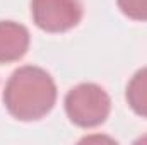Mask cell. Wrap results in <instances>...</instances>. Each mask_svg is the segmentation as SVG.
Instances as JSON below:
<instances>
[{"label": "cell", "mask_w": 147, "mask_h": 145, "mask_svg": "<svg viewBox=\"0 0 147 145\" xmlns=\"http://www.w3.org/2000/svg\"><path fill=\"white\" fill-rule=\"evenodd\" d=\"M57 103V85L51 75L33 65L17 68L3 91V104L19 121H36L46 116Z\"/></svg>", "instance_id": "6da1fadb"}, {"label": "cell", "mask_w": 147, "mask_h": 145, "mask_svg": "<svg viewBox=\"0 0 147 145\" xmlns=\"http://www.w3.org/2000/svg\"><path fill=\"white\" fill-rule=\"evenodd\" d=\"M65 113L69 119L79 128H96L106 121L111 111L108 92L91 82L72 87L65 96Z\"/></svg>", "instance_id": "7a4b0ae2"}, {"label": "cell", "mask_w": 147, "mask_h": 145, "mask_svg": "<svg viewBox=\"0 0 147 145\" xmlns=\"http://www.w3.org/2000/svg\"><path fill=\"white\" fill-rule=\"evenodd\" d=\"M31 15L41 31L65 33L80 22L82 5L79 0H33Z\"/></svg>", "instance_id": "3957f363"}, {"label": "cell", "mask_w": 147, "mask_h": 145, "mask_svg": "<svg viewBox=\"0 0 147 145\" xmlns=\"http://www.w3.org/2000/svg\"><path fill=\"white\" fill-rule=\"evenodd\" d=\"M29 31L14 21H0V63L21 60L29 50Z\"/></svg>", "instance_id": "277c9868"}, {"label": "cell", "mask_w": 147, "mask_h": 145, "mask_svg": "<svg viewBox=\"0 0 147 145\" xmlns=\"http://www.w3.org/2000/svg\"><path fill=\"white\" fill-rule=\"evenodd\" d=\"M125 97L135 114L147 118V67L135 72V75L130 79Z\"/></svg>", "instance_id": "5b68a950"}, {"label": "cell", "mask_w": 147, "mask_h": 145, "mask_svg": "<svg viewBox=\"0 0 147 145\" xmlns=\"http://www.w3.org/2000/svg\"><path fill=\"white\" fill-rule=\"evenodd\" d=\"M118 9L134 21H147V0H116Z\"/></svg>", "instance_id": "8992f818"}]
</instances>
